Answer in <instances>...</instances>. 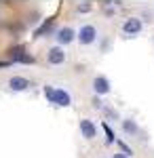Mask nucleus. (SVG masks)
I'll use <instances>...</instances> for the list:
<instances>
[{
    "mask_svg": "<svg viewBox=\"0 0 154 158\" xmlns=\"http://www.w3.org/2000/svg\"><path fill=\"white\" fill-rule=\"evenodd\" d=\"M91 9H93V4H91V2H80V4L76 6V11H78V13H89Z\"/></svg>",
    "mask_w": 154,
    "mask_h": 158,
    "instance_id": "14",
    "label": "nucleus"
},
{
    "mask_svg": "<svg viewBox=\"0 0 154 158\" xmlns=\"http://www.w3.org/2000/svg\"><path fill=\"white\" fill-rule=\"evenodd\" d=\"M78 129H80V135L84 139H95L97 137V124L91 118H83L80 124H78Z\"/></svg>",
    "mask_w": 154,
    "mask_h": 158,
    "instance_id": "6",
    "label": "nucleus"
},
{
    "mask_svg": "<svg viewBox=\"0 0 154 158\" xmlns=\"http://www.w3.org/2000/svg\"><path fill=\"white\" fill-rule=\"evenodd\" d=\"M99 36V32H97V27L93 23H84L78 32H76V40L83 44V47H89V44H93L95 40Z\"/></svg>",
    "mask_w": 154,
    "mask_h": 158,
    "instance_id": "2",
    "label": "nucleus"
},
{
    "mask_svg": "<svg viewBox=\"0 0 154 158\" xmlns=\"http://www.w3.org/2000/svg\"><path fill=\"white\" fill-rule=\"evenodd\" d=\"M11 61H13V63H25V65H32V63H36V57H34V55H28L24 49H13L11 51Z\"/></svg>",
    "mask_w": 154,
    "mask_h": 158,
    "instance_id": "7",
    "label": "nucleus"
},
{
    "mask_svg": "<svg viewBox=\"0 0 154 158\" xmlns=\"http://www.w3.org/2000/svg\"><path fill=\"white\" fill-rule=\"evenodd\" d=\"M101 129H104V133H106V146L116 143V135H114V131L110 129V124H108V122H101Z\"/></svg>",
    "mask_w": 154,
    "mask_h": 158,
    "instance_id": "12",
    "label": "nucleus"
},
{
    "mask_svg": "<svg viewBox=\"0 0 154 158\" xmlns=\"http://www.w3.org/2000/svg\"><path fill=\"white\" fill-rule=\"evenodd\" d=\"M112 158H129V156H125L122 152H116V154H114V156H112Z\"/></svg>",
    "mask_w": 154,
    "mask_h": 158,
    "instance_id": "18",
    "label": "nucleus"
},
{
    "mask_svg": "<svg viewBox=\"0 0 154 158\" xmlns=\"http://www.w3.org/2000/svg\"><path fill=\"white\" fill-rule=\"evenodd\" d=\"M11 63H13L11 59H9V61H0V68H6V65H11Z\"/></svg>",
    "mask_w": 154,
    "mask_h": 158,
    "instance_id": "17",
    "label": "nucleus"
},
{
    "mask_svg": "<svg viewBox=\"0 0 154 158\" xmlns=\"http://www.w3.org/2000/svg\"><path fill=\"white\" fill-rule=\"evenodd\" d=\"M120 127H122V131L127 135H131V137H135V135L139 133V127H137V122L133 120V118H122Z\"/></svg>",
    "mask_w": 154,
    "mask_h": 158,
    "instance_id": "11",
    "label": "nucleus"
},
{
    "mask_svg": "<svg viewBox=\"0 0 154 158\" xmlns=\"http://www.w3.org/2000/svg\"><path fill=\"white\" fill-rule=\"evenodd\" d=\"M93 108L95 110H104V101H101V97H97V95L93 97Z\"/></svg>",
    "mask_w": 154,
    "mask_h": 158,
    "instance_id": "15",
    "label": "nucleus"
},
{
    "mask_svg": "<svg viewBox=\"0 0 154 158\" xmlns=\"http://www.w3.org/2000/svg\"><path fill=\"white\" fill-rule=\"evenodd\" d=\"M47 61L51 65H61L66 61V53H63V47H51L47 53Z\"/></svg>",
    "mask_w": 154,
    "mask_h": 158,
    "instance_id": "9",
    "label": "nucleus"
},
{
    "mask_svg": "<svg viewBox=\"0 0 154 158\" xmlns=\"http://www.w3.org/2000/svg\"><path fill=\"white\" fill-rule=\"evenodd\" d=\"M30 86H32V82H30L25 76H13L11 80H9V89L15 91V93H24V91H28Z\"/></svg>",
    "mask_w": 154,
    "mask_h": 158,
    "instance_id": "8",
    "label": "nucleus"
},
{
    "mask_svg": "<svg viewBox=\"0 0 154 158\" xmlns=\"http://www.w3.org/2000/svg\"><path fill=\"white\" fill-rule=\"evenodd\" d=\"M55 40H57V47H66V44H72L76 40V30L70 27V25H63L55 32Z\"/></svg>",
    "mask_w": 154,
    "mask_h": 158,
    "instance_id": "3",
    "label": "nucleus"
},
{
    "mask_svg": "<svg viewBox=\"0 0 154 158\" xmlns=\"http://www.w3.org/2000/svg\"><path fill=\"white\" fill-rule=\"evenodd\" d=\"M112 91V85H110V80H108V76H95L93 78V93L97 97H104Z\"/></svg>",
    "mask_w": 154,
    "mask_h": 158,
    "instance_id": "5",
    "label": "nucleus"
},
{
    "mask_svg": "<svg viewBox=\"0 0 154 158\" xmlns=\"http://www.w3.org/2000/svg\"><path fill=\"white\" fill-rule=\"evenodd\" d=\"M142 30L143 21L139 17H127L122 21V34H127V36H137V34H142Z\"/></svg>",
    "mask_w": 154,
    "mask_h": 158,
    "instance_id": "4",
    "label": "nucleus"
},
{
    "mask_svg": "<svg viewBox=\"0 0 154 158\" xmlns=\"http://www.w3.org/2000/svg\"><path fill=\"white\" fill-rule=\"evenodd\" d=\"M42 93H45V97H47L49 103H55V106H59V108H70L72 106V95L66 89H61V86L45 85L42 86Z\"/></svg>",
    "mask_w": 154,
    "mask_h": 158,
    "instance_id": "1",
    "label": "nucleus"
},
{
    "mask_svg": "<svg viewBox=\"0 0 154 158\" xmlns=\"http://www.w3.org/2000/svg\"><path fill=\"white\" fill-rule=\"evenodd\" d=\"M116 146H118V150L122 152V154H125V156H133V150H131V148L127 146L122 139H116Z\"/></svg>",
    "mask_w": 154,
    "mask_h": 158,
    "instance_id": "13",
    "label": "nucleus"
},
{
    "mask_svg": "<svg viewBox=\"0 0 154 158\" xmlns=\"http://www.w3.org/2000/svg\"><path fill=\"white\" fill-rule=\"evenodd\" d=\"M53 32H57L55 30V19H45V23L40 25L38 30H34V38H40L45 34H53Z\"/></svg>",
    "mask_w": 154,
    "mask_h": 158,
    "instance_id": "10",
    "label": "nucleus"
},
{
    "mask_svg": "<svg viewBox=\"0 0 154 158\" xmlns=\"http://www.w3.org/2000/svg\"><path fill=\"white\" fill-rule=\"evenodd\" d=\"M104 112H106V114L110 116V118H118V114H116L114 110H108V108H104Z\"/></svg>",
    "mask_w": 154,
    "mask_h": 158,
    "instance_id": "16",
    "label": "nucleus"
}]
</instances>
